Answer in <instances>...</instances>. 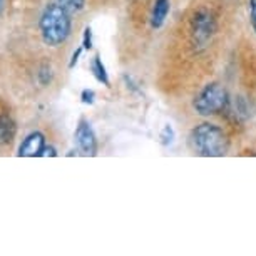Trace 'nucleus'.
<instances>
[{
    "label": "nucleus",
    "instance_id": "1",
    "mask_svg": "<svg viewBox=\"0 0 256 256\" xmlns=\"http://www.w3.org/2000/svg\"><path fill=\"white\" fill-rule=\"evenodd\" d=\"M72 14L67 12L57 2H52L40 14L38 18V30L42 42L49 47H59L66 44L72 34Z\"/></svg>",
    "mask_w": 256,
    "mask_h": 256
},
{
    "label": "nucleus",
    "instance_id": "2",
    "mask_svg": "<svg viewBox=\"0 0 256 256\" xmlns=\"http://www.w3.org/2000/svg\"><path fill=\"white\" fill-rule=\"evenodd\" d=\"M190 144L192 151L204 158H221L228 152L230 139L220 126L201 122L190 132Z\"/></svg>",
    "mask_w": 256,
    "mask_h": 256
},
{
    "label": "nucleus",
    "instance_id": "3",
    "mask_svg": "<svg viewBox=\"0 0 256 256\" xmlns=\"http://www.w3.org/2000/svg\"><path fill=\"white\" fill-rule=\"evenodd\" d=\"M230 94L221 82H210L192 99V109L202 118L216 116L228 109Z\"/></svg>",
    "mask_w": 256,
    "mask_h": 256
},
{
    "label": "nucleus",
    "instance_id": "4",
    "mask_svg": "<svg viewBox=\"0 0 256 256\" xmlns=\"http://www.w3.org/2000/svg\"><path fill=\"white\" fill-rule=\"evenodd\" d=\"M216 30V20L214 16L210 10H198L191 20V36L194 44L206 46L211 40L212 34Z\"/></svg>",
    "mask_w": 256,
    "mask_h": 256
},
{
    "label": "nucleus",
    "instance_id": "5",
    "mask_svg": "<svg viewBox=\"0 0 256 256\" xmlns=\"http://www.w3.org/2000/svg\"><path fill=\"white\" fill-rule=\"evenodd\" d=\"M76 142L79 151L84 156H96L98 154V138L92 129V126L89 124V120L80 119L79 124L76 128Z\"/></svg>",
    "mask_w": 256,
    "mask_h": 256
},
{
    "label": "nucleus",
    "instance_id": "6",
    "mask_svg": "<svg viewBox=\"0 0 256 256\" xmlns=\"http://www.w3.org/2000/svg\"><path fill=\"white\" fill-rule=\"evenodd\" d=\"M46 146H47V142H46L44 132L32 131L30 134H27L26 139L22 141L17 156L18 158H40Z\"/></svg>",
    "mask_w": 256,
    "mask_h": 256
},
{
    "label": "nucleus",
    "instance_id": "7",
    "mask_svg": "<svg viewBox=\"0 0 256 256\" xmlns=\"http://www.w3.org/2000/svg\"><path fill=\"white\" fill-rule=\"evenodd\" d=\"M171 12V2L169 0H154L151 8V17H149V24L152 28H161L166 22V18Z\"/></svg>",
    "mask_w": 256,
    "mask_h": 256
},
{
    "label": "nucleus",
    "instance_id": "8",
    "mask_svg": "<svg viewBox=\"0 0 256 256\" xmlns=\"http://www.w3.org/2000/svg\"><path fill=\"white\" fill-rule=\"evenodd\" d=\"M17 126L10 118V114L0 112V146H7L16 139Z\"/></svg>",
    "mask_w": 256,
    "mask_h": 256
},
{
    "label": "nucleus",
    "instance_id": "9",
    "mask_svg": "<svg viewBox=\"0 0 256 256\" xmlns=\"http://www.w3.org/2000/svg\"><path fill=\"white\" fill-rule=\"evenodd\" d=\"M90 72H92V76L96 77V80L100 82V84L106 86V88H110L109 74H108V70H106V66L99 54L94 56L92 60H90Z\"/></svg>",
    "mask_w": 256,
    "mask_h": 256
},
{
    "label": "nucleus",
    "instance_id": "10",
    "mask_svg": "<svg viewBox=\"0 0 256 256\" xmlns=\"http://www.w3.org/2000/svg\"><path fill=\"white\" fill-rule=\"evenodd\" d=\"M56 2L70 14H79L86 8V0H56Z\"/></svg>",
    "mask_w": 256,
    "mask_h": 256
},
{
    "label": "nucleus",
    "instance_id": "11",
    "mask_svg": "<svg viewBox=\"0 0 256 256\" xmlns=\"http://www.w3.org/2000/svg\"><path fill=\"white\" fill-rule=\"evenodd\" d=\"M37 79L40 82V86H49L52 79H54V72H52V67L49 64H42L38 67L37 72Z\"/></svg>",
    "mask_w": 256,
    "mask_h": 256
},
{
    "label": "nucleus",
    "instance_id": "12",
    "mask_svg": "<svg viewBox=\"0 0 256 256\" xmlns=\"http://www.w3.org/2000/svg\"><path fill=\"white\" fill-rule=\"evenodd\" d=\"M172 141H174V131H172L171 126L166 124L161 131V142L164 146H169V144H172Z\"/></svg>",
    "mask_w": 256,
    "mask_h": 256
},
{
    "label": "nucleus",
    "instance_id": "13",
    "mask_svg": "<svg viewBox=\"0 0 256 256\" xmlns=\"http://www.w3.org/2000/svg\"><path fill=\"white\" fill-rule=\"evenodd\" d=\"M82 47H84V50L92 49V28L90 27L84 28V34H82Z\"/></svg>",
    "mask_w": 256,
    "mask_h": 256
},
{
    "label": "nucleus",
    "instance_id": "14",
    "mask_svg": "<svg viewBox=\"0 0 256 256\" xmlns=\"http://www.w3.org/2000/svg\"><path fill=\"white\" fill-rule=\"evenodd\" d=\"M94 99H96V92L92 89H84L80 94V100L84 104H94Z\"/></svg>",
    "mask_w": 256,
    "mask_h": 256
},
{
    "label": "nucleus",
    "instance_id": "15",
    "mask_svg": "<svg viewBox=\"0 0 256 256\" xmlns=\"http://www.w3.org/2000/svg\"><path fill=\"white\" fill-rule=\"evenodd\" d=\"M250 22L253 32L256 34V0H250Z\"/></svg>",
    "mask_w": 256,
    "mask_h": 256
},
{
    "label": "nucleus",
    "instance_id": "16",
    "mask_svg": "<svg viewBox=\"0 0 256 256\" xmlns=\"http://www.w3.org/2000/svg\"><path fill=\"white\" fill-rule=\"evenodd\" d=\"M82 50H84V47H77V49L74 50V54H72V57H70V62H69V69H74V66L77 64V60H79V57H80V54H82Z\"/></svg>",
    "mask_w": 256,
    "mask_h": 256
},
{
    "label": "nucleus",
    "instance_id": "17",
    "mask_svg": "<svg viewBox=\"0 0 256 256\" xmlns=\"http://www.w3.org/2000/svg\"><path fill=\"white\" fill-rule=\"evenodd\" d=\"M42 156H57V151H56V148L54 146H46L44 149V152H42Z\"/></svg>",
    "mask_w": 256,
    "mask_h": 256
},
{
    "label": "nucleus",
    "instance_id": "18",
    "mask_svg": "<svg viewBox=\"0 0 256 256\" xmlns=\"http://www.w3.org/2000/svg\"><path fill=\"white\" fill-rule=\"evenodd\" d=\"M2 6H4V0H0V10H2Z\"/></svg>",
    "mask_w": 256,
    "mask_h": 256
}]
</instances>
